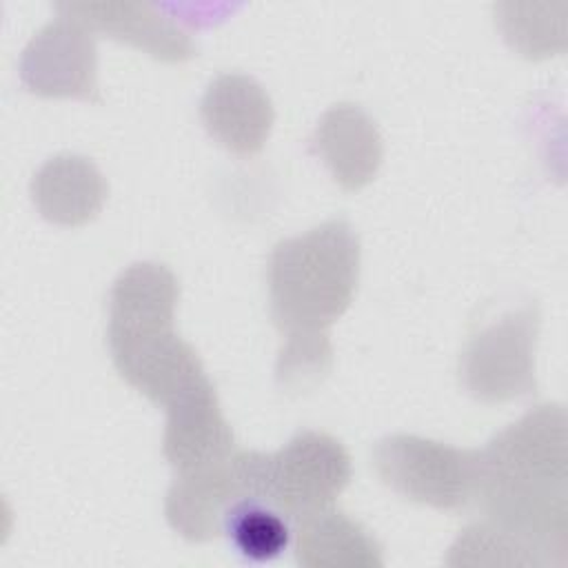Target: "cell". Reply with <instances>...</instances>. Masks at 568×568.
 Segmentation results:
<instances>
[{"instance_id": "6da1fadb", "label": "cell", "mask_w": 568, "mask_h": 568, "mask_svg": "<svg viewBox=\"0 0 568 568\" xmlns=\"http://www.w3.org/2000/svg\"><path fill=\"white\" fill-rule=\"evenodd\" d=\"M473 504L486 521L568 564V415L539 404L475 450Z\"/></svg>"}, {"instance_id": "7a4b0ae2", "label": "cell", "mask_w": 568, "mask_h": 568, "mask_svg": "<svg viewBox=\"0 0 568 568\" xmlns=\"http://www.w3.org/2000/svg\"><path fill=\"white\" fill-rule=\"evenodd\" d=\"M180 284L160 262H133L111 284L106 344L115 371L135 390L166 406L202 382L204 364L175 331Z\"/></svg>"}, {"instance_id": "3957f363", "label": "cell", "mask_w": 568, "mask_h": 568, "mask_svg": "<svg viewBox=\"0 0 568 568\" xmlns=\"http://www.w3.org/2000/svg\"><path fill=\"white\" fill-rule=\"evenodd\" d=\"M359 257V237L346 220L280 240L266 264L273 324L286 335L328 333L353 302Z\"/></svg>"}, {"instance_id": "277c9868", "label": "cell", "mask_w": 568, "mask_h": 568, "mask_svg": "<svg viewBox=\"0 0 568 568\" xmlns=\"http://www.w3.org/2000/svg\"><path fill=\"white\" fill-rule=\"evenodd\" d=\"M539 324V306L526 302L470 333L459 355L464 390L484 404H501L535 393Z\"/></svg>"}, {"instance_id": "5b68a950", "label": "cell", "mask_w": 568, "mask_h": 568, "mask_svg": "<svg viewBox=\"0 0 568 568\" xmlns=\"http://www.w3.org/2000/svg\"><path fill=\"white\" fill-rule=\"evenodd\" d=\"M475 464V450L408 433L386 435L373 448V466L390 490L437 510L473 504Z\"/></svg>"}, {"instance_id": "8992f818", "label": "cell", "mask_w": 568, "mask_h": 568, "mask_svg": "<svg viewBox=\"0 0 568 568\" xmlns=\"http://www.w3.org/2000/svg\"><path fill=\"white\" fill-rule=\"evenodd\" d=\"M353 477L344 444L322 430H297L277 453L264 455L262 499L300 521L342 495Z\"/></svg>"}, {"instance_id": "52a82bcc", "label": "cell", "mask_w": 568, "mask_h": 568, "mask_svg": "<svg viewBox=\"0 0 568 568\" xmlns=\"http://www.w3.org/2000/svg\"><path fill=\"white\" fill-rule=\"evenodd\" d=\"M264 455L260 450H233L224 459L178 473L164 497L169 526L197 544L224 532L226 517L240 501L262 499Z\"/></svg>"}, {"instance_id": "ba28073f", "label": "cell", "mask_w": 568, "mask_h": 568, "mask_svg": "<svg viewBox=\"0 0 568 568\" xmlns=\"http://www.w3.org/2000/svg\"><path fill=\"white\" fill-rule=\"evenodd\" d=\"M20 80L42 98L98 100V47L93 31L60 13L42 24L20 55Z\"/></svg>"}, {"instance_id": "9c48e42d", "label": "cell", "mask_w": 568, "mask_h": 568, "mask_svg": "<svg viewBox=\"0 0 568 568\" xmlns=\"http://www.w3.org/2000/svg\"><path fill=\"white\" fill-rule=\"evenodd\" d=\"M162 453L175 473L224 459L235 450V435L224 419L209 377L193 384L166 406Z\"/></svg>"}, {"instance_id": "30bf717a", "label": "cell", "mask_w": 568, "mask_h": 568, "mask_svg": "<svg viewBox=\"0 0 568 568\" xmlns=\"http://www.w3.org/2000/svg\"><path fill=\"white\" fill-rule=\"evenodd\" d=\"M200 118L209 135L226 151L253 155L271 135L275 109L253 75L226 71L209 82L200 100Z\"/></svg>"}, {"instance_id": "8fae6325", "label": "cell", "mask_w": 568, "mask_h": 568, "mask_svg": "<svg viewBox=\"0 0 568 568\" xmlns=\"http://www.w3.org/2000/svg\"><path fill=\"white\" fill-rule=\"evenodd\" d=\"M308 149L344 191L366 186L377 175L384 158L377 122L353 102H337L320 115Z\"/></svg>"}, {"instance_id": "7c38bea8", "label": "cell", "mask_w": 568, "mask_h": 568, "mask_svg": "<svg viewBox=\"0 0 568 568\" xmlns=\"http://www.w3.org/2000/svg\"><path fill=\"white\" fill-rule=\"evenodd\" d=\"M58 13L78 18L93 33L144 49L164 62H184L197 53L191 33L153 4L140 2H55Z\"/></svg>"}, {"instance_id": "4fadbf2b", "label": "cell", "mask_w": 568, "mask_h": 568, "mask_svg": "<svg viewBox=\"0 0 568 568\" xmlns=\"http://www.w3.org/2000/svg\"><path fill=\"white\" fill-rule=\"evenodd\" d=\"M29 191L44 220L80 226L100 213L109 184L93 160L78 153H58L40 164Z\"/></svg>"}, {"instance_id": "5bb4252c", "label": "cell", "mask_w": 568, "mask_h": 568, "mask_svg": "<svg viewBox=\"0 0 568 568\" xmlns=\"http://www.w3.org/2000/svg\"><path fill=\"white\" fill-rule=\"evenodd\" d=\"M295 524V559L304 568L384 566L379 541L359 521L333 506Z\"/></svg>"}, {"instance_id": "9a60e30c", "label": "cell", "mask_w": 568, "mask_h": 568, "mask_svg": "<svg viewBox=\"0 0 568 568\" xmlns=\"http://www.w3.org/2000/svg\"><path fill=\"white\" fill-rule=\"evenodd\" d=\"M495 18L504 40L526 58L564 51L566 2H497Z\"/></svg>"}, {"instance_id": "2e32d148", "label": "cell", "mask_w": 568, "mask_h": 568, "mask_svg": "<svg viewBox=\"0 0 568 568\" xmlns=\"http://www.w3.org/2000/svg\"><path fill=\"white\" fill-rule=\"evenodd\" d=\"M448 566H535L546 568L550 566L548 559L519 539L517 535L486 521H473L464 530H459L457 539L448 548L446 557Z\"/></svg>"}, {"instance_id": "e0dca14e", "label": "cell", "mask_w": 568, "mask_h": 568, "mask_svg": "<svg viewBox=\"0 0 568 568\" xmlns=\"http://www.w3.org/2000/svg\"><path fill=\"white\" fill-rule=\"evenodd\" d=\"M224 532L248 561L277 559L291 541L286 517L262 499L240 501L226 517Z\"/></svg>"}, {"instance_id": "ac0fdd59", "label": "cell", "mask_w": 568, "mask_h": 568, "mask_svg": "<svg viewBox=\"0 0 568 568\" xmlns=\"http://www.w3.org/2000/svg\"><path fill=\"white\" fill-rule=\"evenodd\" d=\"M333 366V346L328 333L286 335L275 364V382L284 393L300 395L328 375Z\"/></svg>"}]
</instances>
